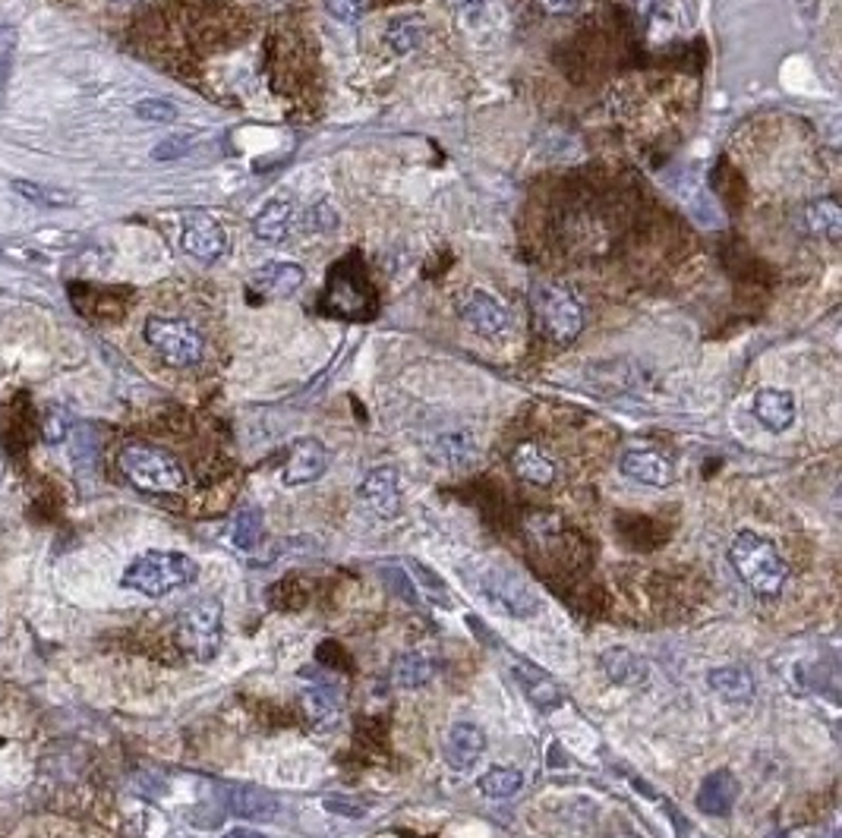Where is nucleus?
Returning <instances> with one entry per match:
<instances>
[{"mask_svg": "<svg viewBox=\"0 0 842 838\" xmlns=\"http://www.w3.org/2000/svg\"><path fill=\"white\" fill-rule=\"evenodd\" d=\"M361 498L369 510L382 520H391L401 514V479L394 467H376L369 477L363 479Z\"/></svg>", "mask_w": 842, "mask_h": 838, "instance_id": "9", "label": "nucleus"}, {"mask_svg": "<svg viewBox=\"0 0 842 838\" xmlns=\"http://www.w3.org/2000/svg\"><path fill=\"white\" fill-rule=\"evenodd\" d=\"M303 278H306V274H303L297 262H266L263 269L253 271L249 291H253L256 297L284 299L301 291Z\"/></svg>", "mask_w": 842, "mask_h": 838, "instance_id": "11", "label": "nucleus"}, {"mask_svg": "<svg viewBox=\"0 0 842 838\" xmlns=\"http://www.w3.org/2000/svg\"><path fill=\"white\" fill-rule=\"evenodd\" d=\"M326 808H329L331 813L351 816V819L366 816V804H363V801H354V798H326Z\"/></svg>", "mask_w": 842, "mask_h": 838, "instance_id": "37", "label": "nucleus"}, {"mask_svg": "<svg viewBox=\"0 0 842 838\" xmlns=\"http://www.w3.org/2000/svg\"><path fill=\"white\" fill-rule=\"evenodd\" d=\"M739 801V781L729 769H717L700 781L697 791V810L707 816H729Z\"/></svg>", "mask_w": 842, "mask_h": 838, "instance_id": "17", "label": "nucleus"}, {"mask_svg": "<svg viewBox=\"0 0 842 838\" xmlns=\"http://www.w3.org/2000/svg\"><path fill=\"white\" fill-rule=\"evenodd\" d=\"M707 685L713 693H720L725 703H752L754 700V678L748 668L739 665H722L707 675Z\"/></svg>", "mask_w": 842, "mask_h": 838, "instance_id": "22", "label": "nucleus"}, {"mask_svg": "<svg viewBox=\"0 0 842 838\" xmlns=\"http://www.w3.org/2000/svg\"><path fill=\"white\" fill-rule=\"evenodd\" d=\"M13 193H20L23 199H29L35 206H45V209H70V206H76L73 193H66L61 186L35 183V180H13Z\"/></svg>", "mask_w": 842, "mask_h": 838, "instance_id": "27", "label": "nucleus"}, {"mask_svg": "<svg viewBox=\"0 0 842 838\" xmlns=\"http://www.w3.org/2000/svg\"><path fill=\"white\" fill-rule=\"evenodd\" d=\"M66 435H70V417L61 407H48V414L41 417V439L48 445H61Z\"/></svg>", "mask_w": 842, "mask_h": 838, "instance_id": "33", "label": "nucleus"}, {"mask_svg": "<svg viewBox=\"0 0 842 838\" xmlns=\"http://www.w3.org/2000/svg\"><path fill=\"white\" fill-rule=\"evenodd\" d=\"M224 838H266L263 833H256V829H249V826H237V829H231Z\"/></svg>", "mask_w": 842, "mask_h": 838, "instance_id": "40", "label": "nucleus"}, {"mask_svg": "<svg viewBox=\"0 0 842 838\" xmlns=\"http://www.w3.org/2000/svg\"><path fill=\"white\" fill-rule=\"evenodd\" d=\"M426 38V26H423L420 16H401V20H391L389 29H386V45H389L394 54H411L417 51Z\"/></svg>", "mask_w": 842, "mask_h": 838, "instance_id": "28", "label": "nucleus"}, {"mask_svg": "<svg viewBox=\"0 0 842 838\" xmlns=\"http://www.w3.org/2000/svg\"><path fill=\"white\" fill-rule=\"evenodd\" d=\"M729 562L754 596H780L782 587L789 583V565L780 555V549L770 539L757 537L752 530H742L739 537L732 539Z\"/></svg>", "mask_w": 842, "mask_h": 838, "instance_id": "2", "label": "nucleus"}, {"mask_svg": "<svg viewBox=\"0 0 842 838\" xmlns=\"http://www.w3.org/2000/svg\"><path fill=\"white\" fill-rule=\"evenodd\" d=\"M512 470L514 477L530 482V485H552L556 482V464L534 442H524V445L514 448Z\"/></svg>", "mask_w": 842, "mask_h": 838, "instance_id": "21", "label": "nucleus"}, {"mask_svg": "<svg viewBox=\"0 0 842 838\" xmlns=\"http://www.w3.org/2000/svg\"><path fill=\"white\" fill-rule=\"evenodd\" d=\"M600 668L602 675H606L612 685H619V688H640V685L647 681V665H644V658L634 656L632 650H625V646L606 650L600 656Z\"/></svg>", "mask_w": 842, "mask_h": 838, "instance_id": "20", "label": "nucleus"}, {"mask_svg": "<svg viewBox=\"0 0 842 838\" xmlns=\"http://www.w3.org/2000/svg\"><path fill=\"white\" fill-rule=\"evenodd\" d=\"M181 243L186 256H193L199 262H218L228 249V237H224V231L215 218H193L183 227Z\"/></svg>", "mask_w": 842, "mask_h": 838, "instance_id": "13", "label": "nucleus"}, {"mask_svg": "<svg viewBox=\"0 0 842 838\" xmlns=\"http://www.w3.org/2000/svg\"><path fill=\"white\" fill-rule=\"evenodd\" d=\"M224 804L231 813H237L243 819H256V823H269L278 816V798L266 791V788H256V785H231L224 788Z\"/></svg>", "mask_w": 842, "mask_h": 838, "instance_id": "15", "label": "nucleus"}, {"mask_svg": "<svg viewBox=\"0 0 842 838\" xmlns=\"http://www.w3.org/2000/svg\"><path fill=\"white\" fill-rule=\"evenodd\" d=\"M474 590L489 608L509 618H530L540 612V599L530 590V583L505 565H486L474 577Z\"/></svg>", "mask_w": 842, "mask_h": 838, "instance_id": "4", "label": "nucleus"}, {"mask_svg": "<svg viewBox=\"0 0 842 838\" xmlns=\"http://www.w3.org/2000/svg\"><path fill=\"white\" fill-rule=\"evenodd\" d=\"M0 479H3V460H0Z\"/></svg>", "mask_w": 842, "mask_h": 838, "instance_id": "41", "label": "nucleus"}, {"mask_svg": "<svg viewBox=\"0 0 842 838\" xmlns=\"http://www.w3.org/2000/svg\"><path fill=\"white\" fill-rule=\"evenodd\" d=\"M143 337H146L151 350L174 369H190L206 357V337L186 319L151 316L146 329H143Z\"/></svg>", "mask_w": 842, "mask_h": 838, "instance_id": "7", "label": "nucleus"}, {"mask_svg": "<svg viewBox=\"0 0 842 838\" xmlns=\"http://www.w3.org/2000/svg\"><path fill=\"white\" fill-rule=\"evenodd\" d=\"M363 291L351 281V278H331V291H329V309L334 316H341V319H363V316H369L366 309H363Z\"/></svg>", "mask_w": 842, "mask_h": 838, "instance_id": "23", "label": "nucleus"}, {"mask_svg": "<svg viewBox=\"0 0 842 838\" xmlns=\"http://www.w3.org/2000/svg\"><path fill=\"white\" fill-rule=\"evenodd\" d=\"M326 10L338 23L354 26V23H361L363 13H366V0H326Z\"/></svg>", "mask_w": 842, "mask_h": 838, "instance_id": "34", "label": "nucleus"}, {"mask_svg": "<svg viewBox=\"0 0 842 838\" xmlns=\"http://www.w3.org/2000/svg\"><path fill=\"white\" fill-rule=\"evenodd\" d=\"M474 457H477V448H474V439H471L467 432L439 435V442H436V448H432V460H436V464H446V467H467Z\"/></svg>", "mask_w": 842, "mask_h": 838, "instance_id": "26", "label": "nucleus"}, {"mask_svg": "<svg viewBox=\"0 0 842 838\" xmlns=\"http://www.w3.org/2000/svg\"><path fill=\"white\" fill-rule=\"evenodd\" d=\"M121 473L139 492H151V495H174L186 485V473H183L181 460L168 451L155 448V445H143L133 442L121 451L118 457Z\"/></svg>", "mask_w": 842, "mask_h": 838, "instance_id": "3", "label": "nucleus"}, {"mask_svg": "<svg viewBox=\"0 0 842 838\" xmlns=\"http://www.w3.org/2000/svg\"><path fill=\"white\" fill-rule=\"evenodd\" d=\"M133 114L146 123H171V120H178V104H171L168 98H143L133 108Z\"/></svg>", "mask_w": 842, "mask_h": 838, "instance_id": "32", "label": "nucleus"}, {"mask_svg": "<svg viewBox=\"0 0 842 838\" xmlns=\"http://www.w3.org/2000/svg\"><path fill=\"white\" fill-rule=\"evenodd\" d=\"M186 151H190V136H168L151 149V158L155 161H174V158H183Z\"/></svg>", "mask_w": 842, "mask_h": 838, "instance_id": "36", "label": "nucleus"}, {"mask_svg": "<svg viewBox=\"0 0 842 838\" xmlns=\"http://www.w3.org/2000/svg\"><path fill=\"white\" fill-rule=\"evenodd\" d=\"M486 750V731L474 722H457L452 725V731L446 735V763L452 766L454 773H467L474 769V763L483 756Z\"/></svg>", "mask_w": 842, "mask_h": 838, "instance_id": "12", "label": "nucleus"}, {"mask_svg": "<svg viewBox=\"0 0 842 838\" xmlns=\"http://www.w3.org/2000/svg\"><path fill=\"white\" fill-rule=\"evenodd\" d=\"M461 316H464V322L477 331V334H483V337H499V334H505L509 325H512L509 309L492 297V294H486V291H474L471 297L464 299V303H461Z\"/></svg>", "mask_w": 842, "mask_h": 838, "instance_id": "10", "label": "nucleus"}, {"mask_svg": "<svg viewBox=\"0 0 842 838\" xmlns=\"http://www.w3.org/2000/svg\"><path fill=\"white\" fill-rule=\"evenodd\" d=\"M770 838H785V836H782V833H777V836H770Z\"/></svg>", "mask_w": 842, "mask_h": 838, "instance_id": "42", "label": "nucleus"}, {"mask_svg": "<svg viewBox=\"0 0 842 838\" xmlns=\"http://www.w3.org/2000/svg\"><path fill=\"white\" fill-rule=\"evenodd\" d=\"M294 221H297V209L291 199H271L269 206H263V211L253 218V234L263 243H281L294 231Z\"/></svg>", "mask_w": 842, "mask_h": 838, "instance_id": "19", "label": "nucleus"}, {"mask_svg": "<svg viewBox=\"0 0 842 838\" xmlns=\"http://www.w3.org/2000/svg\"><path fill=\"white\" fill-rule=\"evenodd\" d=\"M534 319L542 337L552 344H572L587 322L581 299L562 284H540L534 291Z\"/></svg>", "mask_w": 842, "mask_h": 838, "instance_id": "5", "label": "nucleus"}, {"mask_svg": "<svg viewBox=\"0 0 842 838\" xmlns=\"http://www.w3.org/2000/svg\"><path fill=\"white\" fill-rule=\"evenodd\" d=\"M512 675L514 681L521 685L524 690V697L540 710V713H549V710H556V706H562L565 703V697H562V690L559 685L537 668V665H530V662H524V658H517L512 665Z\"/></svg>", "mask_w": 842, "mask_h": 838, "instance_id": "14", "label": "nucleus"}, {"mask_svg": "<svg viewBox=\"0 0 842 838\" xmlns=\"http://www.w3.org/2000/svg\"><path fill=\"white\" fill-rule=\"evenodd\" d=\"M178 643L196 662H211L224 643V608L218 599H199L178 618Z\"/></svg>", "mask_w": 842, "mask_h": 838, "instance_id": "6", "label": "nucleus"}, {"mask_svg": "<svg viewBox=\"0 0 842 838\" xmlns=\"http://www.w3.org/2000/svg\"><path fill=\"white\" fill-rule=\"evenodd\" d=\"M0 89H3V86H0Z\"/></svg>", "mask_w": 842, "mask_h": 838, "instance_id": "43", "label": "nucleus"}, {"mask_svg": "<svg viewBox=\"0 0 842 838\" xmlns=\"http://www.w3.org/2000/svg\"><path fill=\"white\" fill-rule=\"evenodd\" d=\"M805 224H808L812 234H820V237L837 243V239L842 237L840 202H837V199H817V202H812V206L805 209Z\"/></svg>", "mask_w": 842, "mask_h": 838, "instance_id": "25", "label": "nucleus"}, {"mask_svg": "<svg viewBox=\"0 0 842 838\" xmlns=\"http://www.w3.org/2000/svg\"><path fill=\"white\" fill-rule=\"evenodd\" d=\"M411 574H414V577H420L423 590L436 599V602H442V605H452V599H449V590H446L442 577H436V574L426 568V565H420V562H414V565H411Z\"/></svg>", "mask_w": 842, "mask_h": 838, "instance_id": "35", "label": "nucleus"}, {"mask_svg": "<svg viewBox=\"0 0 842 838\" xmlns=\"http://www.w3.org/2000/svg\"><path fill=\"white\" fill-rule=\"evenodd\" d=\"M329 470V451L319 439H297L288 451V464H284V485H306L316 482Z\"/></svg>", "mask_w": 842, "mask_h": 838, "instance_id": "8", "label": "nucleus"}, {"mask_svg": "<svg viewBox=\"0 0 842 838\" xmlns=\"http://www.w3.org/2000/svg\"><path fill=\"white\" fill-rule=\"evenodd\" d=\"M196 577H199V565L190 555L171 552V549H151L126 565V570L121 574V587L139 593V596L164 599L190 587Z\"/></svg>", "mask_w": 842, "mask_h": 838, "instance_id": "1", "label": "nucleus"}, {"mask_svg": "<svg viewBox=\"0 0 842 838\" xmlns=\"http://www.w3.org/2000/svg\"><path fill=\"white\" fill-rule=\"evenodd\" d=\"M537 7L549 16H572L574 10L581 7V0H537Z\"/></svg>", "mask_w": 842, "mask_h": 838, "instance_id": "38", "label": "nucleus"}, {"mask_svg": "<svg viewBox=\"0 0 842 838\" xmlns=\"http://www.w3.org/2000/svg\"><path fill=\"white\" fill-rule=\"evenodd\" d=\"M483 3H486V0H457V7H461L467 16H477L483 10Z\"/></svg>", "mask_w": 842, "mask_h": 838, "instance_id": "39", "label": "nucleus"}, {"mask_svg": "<svg viewBox=\"0 0 842 838\" xmlns=\"http://www.w3.org/2000/svg\"><path fill=\"white\" fill-rule=\"evenodd\" d=\"M754 417L770 432H785L795 422V397L782 389H760L754 394Z\"/></svg>", "mask_w": 842, "mask_h": 838, "instance_id": "18", "label": "nucleus"}, {"mask_svg": "<svg viewBox=\"0 0 842 838\" xmlns=\"http://www.w3.org/2000/svg\"><path fill=\"white\" fill-rule=\"evenodd\" d=\"M259 539H263V510H237V517H234V523H231V545L241 549V552H249V549L259 545Z\"/></svg>", "mask_w": 842, "mask_h": 838, "instance_id": "30", "label": "nucleus"}, {"mask_svg": "<svg viewBox=\"0 0 842 838\" xmlns=\"http://www.w3.org/2000/svg\"><path fill=\"white\" fill-rule=\"evenodd\" d=\"M303 713L309 722L322 725V722H331L338 716V706H334V697L326 693L322 688H306L303 690Z\"/></svg>", "mask_w": 842, "mask_h": 838, "instance_id": "31", "label": "nucleus"}, {"mask_svg": "<svg viewBox=\"0 0 842 838\" xmlns=\"http://www.w3.org/2000/svg\"><path fill=\"white\" fill-rule=\"evenodd\" d=\"M619 467H622V473L625 477L637 479V482H644V485H654V489H666L669 482H672V464L662 457L660 451L654 448H632L622 454V460H619Z\"/></svg>", "mask_w": 842, "mask_h": 838, "instance_id": "16", "label": "nucleus"}, {"mask_svg": "<svg viewBox=\"0 0 842 838\" xmlns=\"http://www.w3.org/2000/svg\"><path fill=\"white\" fill-rule=\"evenodd\" d=\"M432 678V662L423 653H401L391 665V681L401 690H417Z\"/></svg>", "mask_w": 842, "mask_h": 838, "instance_id": "24", "label": "nucleus"}, {"mask_svg": "<svg viewBox=\"0 0 842 838\" xmlns=\"http://www.w3.org/2000/svg\"><path fill=\"white\" fill-rule=\"evenodd\" d=\"M524 788V773L514 766H492L480 776V791L492 801H509Z\"/></svg>", "mask_w": 842, "mask_h": 838, "instance_id": "29", "label": "nucleus"}]
</instances>
